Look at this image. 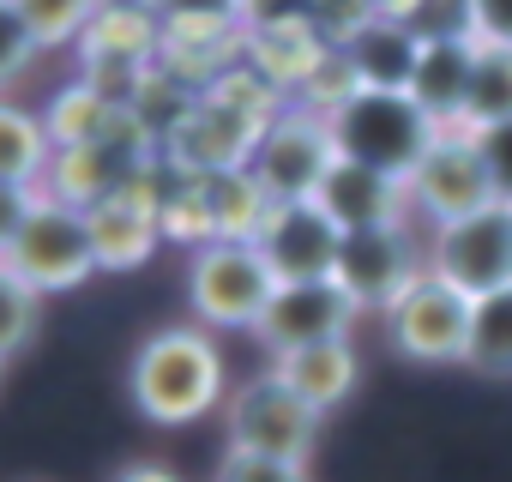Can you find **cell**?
<instances>
[{
  "mask_svg": "<svg viewBox=\"0 0 512 482\" xmlns=\"http://www.w3.org/2000/svg\"><path fill=\"white\" fill-rule=\"evenodd\" d=\"M133 404L163 428H187L223 404V350L205 326H163L133 356Z\"/></svg>",
  "mask_w": 512,
  "mask_h": 482,
  "instance_id": "1",
  "label": "cell"
},
{
  "mask_svg": "<svg viewBox=\"0 0 512 482\" xmlns=\"http://www.w3.org/2000/svg\"><path fill=\"white\" fill-rule=\"evenodd\" d=\"M326 133H332L344 163L380 169L404 187L440 139V127L422 115V103L410 91H350L326 109Z\"/></svg>",
  "mask_w": 512,
  "mask_h": 482,
  "instance_id": "2",
  "label": "cell"
},
{
  "mask_svg": "<svg viewBox=\"0 0 512 482\" xmlns=\"http://www.w3.org/2000/svg\"><path fill=\"white\" fill-rule=\"evenodd\" d=\"M278 296V272L253 241H199L187 266V302L205 332H253Z\"/></svg>",
  "mask_w": 512,
  "mask_h": 482,
  "instance_id": "3",
  "label": "cell"
},
{
  "mask_svg": "<svg viewBox=\"0 0 512 482\" xmlns=\"http://www.w3.org/2000/svg\"><path fill=\"white\" fill-rule=\"evenodd\" d=\"M320 410L302 404L272 368L253 374L247 386H235L223 398V428H229V452L247 458H278V464H308L320 446Z\"/></svg>",
  "mask_w": 512,
  "mask_h": 482,
  "instance_id": "4",
  "label": "cell"
},
{
  "mask_svg": "<svg viewBox=\"0 0 512 482\" xmlns=\"http://www.w3.org/2000/svg\"><path fill=\"white\" fill-rule=\"evenodd\" d=\"M0 260H7L37 296L79 290L91 272H103L97 266V241H91V217L79 205H67V199H49V193H37L25 229L13 235V248L0 254Z\"/></svg>",
  "mask_w": 512,
  "mask_h": 482,
  "instance_id": "5",
  "label": "cell"
},
{
  "mask_svg": "<svg viewBox=\"0 0 512 482\" xmlns=\"http://www.w3.org/2000/svg\"><path fill=\"white\" fill-rule=\"evenodd\" d=\"M332 163H338V145H332L320 109H284L278 121L260 127V139L247 151V175L272 205L314 199L320 181L332 175Z\"/></svg>",
  "mask_w": 512,
  "mask_h": 482,
  "instance_id": "6",
  "label": "cell"
},
{
  "mask_svg": "<svg viewBox=\"0 0 512 482\" xmlns=\"http://www.w3.org/2000/svg\"><path fill=\"white\" fill-rule=\"evenodd\" d=\"M428 272L458 284L464 296H494L512 284V205L488 199L482 211L440 223L428 235Z\"/></svg>",
  "mask_w": 512,
  "mask_h": 482,
  "instance_id": "7",
  "label": "cell"
},
{
  "mask_svg": "<svg viewBox=\"0 0 512 482\" xmlns=\"http://www.w3.org/2000/svg\"><path fill=\"white\" fill-rule=\"evenodd\" d=\"M470 320H476V296H464L458 284L422 272L392 308H386V332L410 362H464L470 356Z\"/></svg>",
  "mask_w": 512,
  "mask_h": 482,
  "instance_id": "8",
  "label": "cell"
},
{
  "mask_svg": "<svg viewBox=\"0 0 512 482\" xmlns=\"http://www.w3.org/2000/svg\"><path fill=\"white\" fill-rule=\"evenodd\" d=\"M253 248L266 254V266L278 272V284H320V278L338 272L344 229H338L314 199H290V205H272V211L260 217Z\"/></svg>",
  "mask_w": 512,
  "mask_h": 482,
  "instance_id": "9",
  "label": "cell"
},
{
  "mask_svg": "<svg viewBox=\"0 0 512 482\" xmlns=\"http://www.w3.org/2000/svg\"><path fill=\"white\" fill-rule=\"evenodd\" d=\"M428 272V260L416 254V241H410V229L398 223V229H356V235H344V248H338V284H344V296L356 302V308H392L416 278Z\"/></svg>",
  "mask_w": 512,
  "mask_h": 482,
  "instance_id": "10",
  "label": "cell"
},
{
  "mask_svg": "<svg viewBox=\"0 0 512 482\" xmlns=\"http://www.w3.org/2000/svg\"><path fill=\"white\" fill-rule=\"evenodd\" d=\"M494 199L488 187V169H482V151H476V133L452 127L434 139V151L422 157V169L410 175V205L440 229V223H458L470 211H482Z\"/></svg>",
  "mask_w": 512,
  "mask_h": 482,
  "instance_id": "11",
  "label": "cell"
},
{
  "mask_svg": "<svg viewBox=\"0 0 512 482\" xmlns=\"http://www.w3.org/2000/svg\"><path fill=\"white\" fill-rule=\"evenodd\" d=\"M356 302L344 296L338 278H320V284H278L266 320L253 326V338H260L272 356L284 350H302V344H326V338H350L356 326Z\"/></svg>",
  "mask_w": 512,
  "mask_h": 482,
  "instance_id": "12",
  "label": "cell"
},
{
  "mask_svg": "<svg viewBox=\"0 0 512 482\" xmlns=\"http://www.w3.org/2000/svg\"><path fill=\"white\" fill-rule=\"evenodd\" d=\"M314 205H320L344 235H356V229H398L404 211H410V187L392 181V175H380V169H362V163H344V157H338L332 175L320 181Z\"/></svg>",
  "mask_w": 512,
  "mask_h": 482,
  "instance_id": "13",
  "label": "cell"
},
{
  "mask_svg": "<svg viewBox=\"0 0 512 482\" xmlns=\"http://www.w3.org/2000/svg\"><path fill=\"white\" fill-rule=\"evenodd\" d=\"M91 217V241H97V266L103 272H133L151 260V248L163 241V199H151L139 181L103 205L85 211Z\"/></svg>",
  "mask_w": 512,
  "mask_h": 482,
  "instance_id": "14",
  "label": "cell"
},
{
  "mask_svg": "<svg viewBox=\"0 0 512 482\" xmlns=\"http://www.w3.org/2000/svg\"><path fill=\"white\" fill-rule=\"evenodd\" d=\"M338 55H344V67H350L356 91H410L422 43H416V31L398 25V19H368V25H356V31L338 43Z\"/></svg>",
  "mask_w": 512,
  "mask_h": 482,
  "instance_id": "15",
  "label": "cell"
},
{
  "mask_svg": "<svg viewBox=\"0 0 512 482\" xmlns=\"http://www.w3.org/2000/svg\"><path fill=\"white\" fill-rule=\"evenodd\" d=\"M470 79H476V43H422L410 97L422 103V115H428L440 133H452V127H464Z\"/></svg>",
  "mask_w": 512,
  "mask_h": 482,
  "instance_id": "16",
  "label": "cell"
},
{
  "mask_svg": "<svg viewBox=\"0 0 512 482\" xmlns=\"http://www.w3.org/2000/svg\"><path fill=\"white\" fill-rule=\"evenodd\" d=\"M272 374H278L302 404H314V410L326 416V410H338V404L356 392L362 362H356L350 338H326V344H302V350L272 356Z\"/></svg>",
  "mask_w": 512,
  "mask_h": 482,
  "instance_id": "17",
  "label": "cell"
},
{
  "mask_svg": "<svg viewBox=\"0 0 512 482\" xmlns=\"http://www.w3.org/2000/svg\"><path fill=\"white\" fill-rule=\"evenodd\" d=\"M49 169H55L49 121L0 97V181H7V187H31V193H43Z\"/></svg>",
  "mask_w": 512,
  "mask_h": 482,
  "instance_id": "18",
  "label": "cell"
},
{
  "mask_svg": "<svg viewBox=\"0 0 512 482\" xmlns=\"http://www.w3.org/2000/svg\"><path fill=\"white\" fill-rule=\"evenodd\" d=\"M49 139H55V151H73V145H103L115 127H121V103L109 97V91H97V85H73V91H61L55 103H49Z\"/></svg>",
  "mask_w": 512,
  "mask_h": 482,
  "instance_id": "19",
  "label": "cell"
},
{
  "mask_svg": "<svg viewBox=\"0 0 512 482\" xmlns=\"http://www.w3.org/2000/svg\"><path fill=\"white\" fill-rule=\"evenodd\" d=\"M464 368H476V374H488V380H512V284L494 290V296H476Z\"/></svg>",
  "mask_w": 512,
  "mask_h": 482,
  "instance_id": "20",
  "label": "cell"
},
{
  "mask_svg": "<svg viewBox=\"0 0 512 482\" xmlns=\"http://www.w3.org/2000/svg\"><path fill=\"white\" fill-rule=\"evenodd\" d=\"M500 121H512V49H482L476 43V79H470L464 133H488Z\"/></svg>",
  "mask_w": 512,
  "mask_h": 482,
  "instance_id": "21",
  "label": "cell"
},
{
  "mask_svg": "<svg viewBox=\"0 0 512 482\" xmlns=\"http://www.w3.org/2000/svg\"><path fill=\"white\" fill-rule=\"evenodd\" d=\"M25 31L37 37V49H61L91 37V25L103 19V0H13Z\"/></svg>",
  "mask_w": 512,
  "mask_h": 482,
  "instance_id": "22",
  "label": "cell"
},
{
  "mask_svg": "<svg viewBox=\"0 0 512 482\" xmlns=\"http://www.w3.org/2000/svg\"><path fill=\"white\" fill-rule=\"evenodd\" d=\"M37 326V290L0 260V356H13Z\"/></svg>",
  "mask_w": 512,
  "mask_h": 482,
  "instance_id": "23",
  "label": "cell"
},
{
  "mask_svg": "<svg viewBox=\"0 0 512 482\" xmlns=\"http://www.w3.org/2000/svg\"><path fill=\"white\" fill-rule=\"evenodd\" d=\"M404 25L416 31V43H476L470 0H416V13Z\"/></svg>",
  "mask_w": 512,
  "mask_h": 482,
  "instance_id": "24",
  "label": "cell"
},
{
  "mask_svg": "<svg viewBox=\"0 0 512 482\" xmlns=\"http://www.w3.org/2000/svg\"><path fill=\"white\" fill-rule=\"evenodd\" d=\"M37 55H43V49H37V37L25 31L19 7H13V0H0V91L19 85V79L31 73V61H37Z\"/></svg>",
  "mask_w": 512,
  "mask_h": 482,
  "instance_id": "25",
  "label": "cell"
},
{
  "mask_svg": "<svg viewBox=\"0 0 512 482\" xmlns=\"http://www.w3.org/2000/svg\"><path fill=\"white\" fill-rule=\"evenodd\" d=\"M145 7L175 31H217V25L241 19V0H145Z\"/></svg>",
  "mask_w": 512,
  "mask_h": 482,
  "instance_id": "26",
  "label": "cell"
},
{
  "mask_svg": "<svg viewBox=\"0 0 512 482\" xmlns=\"http://www.w3.org/2000/svg\"><path fill=\"white\" fill-rule=\"evenodd\" d=\"M211 482H314L308 464H278V458H247V452H223Z\"/></svg>",
  "mask_w": 512,
  "mask_h": 482,
  "instance_id": "27",
  "label": "cell"
},
{
  "mask_svg": "<svg viewBox=\"0 0 512 482\" xmlns=\"http://www.w3.org/2000/svg\"><path fill=\"white\" fill-rule=\"evenodd\" d=\"M476 151H482V169H488L494 199H506V205H512V121H500V127H488V133H476Z\"/></svg>",
  "mask_w": 512,
  "mask_h": 482,
  "instance_id": "28",
  "label": "cell"
},
{
  "mask_svg": "<svg viewBox=\"0 0 512 482\" xmlns=\"http://www.w3.org/2000/svg\"><path fill=\"white\" fill-rule=\"evenodd\" d=\"M470 31L482 49H512V0H470Z\"/></svg>",
  "mask_w": 512,
  "mask_h": 482,
  "instance_id": "29",
  "label": "cell"
},
{
  "mask_svg": "<svg viewBox=\"0 0 512 482\" xmlns=\"http://www.w3.org/2000/svg\"><path fill=\"white\" fill-rule=\"evenodd\" d=\"M31 205H37V193H31V187H7V181H0V254L13 248V235L25 229Z\"/></svg>",
  "mask_w": 512,
  "mask_h": 482,
  "instance_id": "30",
  "label": "cell"
},
{
  "mask_svg": "<svg viewBox=\"0 0 512 482\" xmlns=\"http://www.w3.org/2000/svg\"><path fill=\"white\" fill-rule=\"evenodd\" d=\"M115 482H181L175 470H163V464H127Z\"/></svg>",
  "mask_w": 512,
  "mask_h": 482,
  "instance_id": "31",
  "label": "cell"
},
{
  "mask_svg": "<svg viewBox=\"0 0 512 482\" xmlns=\"http://www.w3.org/2000/svg\"><path fill=\"white\" fill-rule=\"evenodd\" d=\"M362 7H368L374 19H398V25H404V19L416 13V0H362Z\"/></svg>",
  "mask_w": 512,
  "mask_h": 482,
  "instance_id": "32",
  "label": "cell"
},
{
  "mask_svg": "<svg viewBox=\"0 0 512 482\" xmlns=\"http://www.w3.org/2000/svg\"><path fill=\"white\" fill-rule=\"evenodd\" d=\"M103 7H121V0H103Z\"/></svg>",
  "mask_w": 512,
  "mask_h": 482,
  "instance_id": "33",
  "label": "cell"
},
{
  "mask_svg": "<svg viewBox=\"0 0 512 482\" xmlns=\"http://www.w3.org/2000/svg\"><path fill=\"white\" fill-rule=\"evenodd\" d=\"M0 362H7V356H0Z\"/></svg>",
  "mask_w": 512,
  "mask_h": 482,
  "instance_id": "34",
  "label": "cell"
}]
</instances>
